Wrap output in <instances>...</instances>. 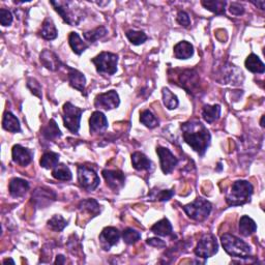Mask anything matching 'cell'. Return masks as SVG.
Wrapping results in <instances>:
<instances>
[{"mask_svg": "<svg viewBox=\"0 0 265 265\" xmlns=\"http://www.w3.org/2000/svg\"><path fill=\"white\" fill-rule=\"evenodd\" d=\"M151 231H153L156 235L160 236H172L173 235V229L172 225L169 222L168 218H163L161 221L156 223L153 227H151Z\"/></svg>", "mask_w": 265, "mask_h": 265, "instance_id": "28", "label": "cell"}, {"mask_svg": "<svg viewBox=\"0 0 265 265\" xmlns=\"http://www.w3.org/2000/svg\"><path fill=\"white\" fill-rule=\"evenodd\" d=\"M132 164L133 167L138 171H148L153 166V163L149 158L144 154L139 153V151L132 155Z\"/></svg>", "mask_w": 265, "mask_h": 265, "instance_id": "22", "label": "cell"}, {"mask_svg": "<svg viewBox=\"0 0 265 265\" xmlns=\"http://www.w3.org/2000/svg\"><path fill=\"white\" fill-rule=\"evenodd\" d=\"M42 135L45 139L49 141H55L62 136L54 119H51L49 124L42 128Z\"/></svg>", "mask_w": 265, "mask_h": 265, "instance_id": "23", "label": "cell"}, {"mask_svg": "<svg viewBox=\"0 0 265 265\" xmlns=\"http://www.w3.org/2000/svg\"><path fill=\"white\" fill-rule=\"evenodd\" d=\"M6 263H12V264H15V261H14L13 259L9 258V259H5V260H3V264H6Z\"/></svg>", "mask_w": 265, "mask_h": 265, "instance_id": "49", "label": "cell"}, {"mask_svg": "<svg viewBox=\"0 0 265 265\" xmlns=\"http://www.w3.org/2000/svg\"><path fill=\"white\" fill-rule=\"evenodd\" d=\"M252 3H253L254 5H256V6H258L260 10H262V11L264 10V4H265V2L263 1V0H262V1H257V2L252 1Z\"/></svg>", "mask_w": 265, "mask_h": 265, "instance_id": "48", "label": "cell"}, {"mask_svg": "<svg viewBox=\"0 0 265 265\" xmlns=\"http://www.w3.org/2000/svg\"><path fill=\"white\" fill-rule=\"evenodd\" d=\"M140 121L148 128H155L158 125V119L156 117L154 113L149 110L141 112Z\"/></svg>", "mask_w": 265, "mask_h": 265, "instance_id": "37", "label": "cell"}, {"mask_svg": "<svg viewBox=\"0 0 265 265\" xmlns=\"http://www.w3.org/2000/svg\"><path fill=\"white\" fill-rule=\"evenodd\" d=\"M229 11L232 15H235V16H240V15H244L245 7L238 2H232L230 4Z\"/></svg>", "mask_w": 265, "mask_h": 265, "instance_id": "45", "label": "cell"}, {"mask_svg": "<svg viewBox=\"0 0 265 265\" xmlns=\"http://www.w3.org/2000/svg\"><path fill=\"white\" fill-rule=\"evenodd\" d=\"M123 238L125 244L134 245L141 238V233L133 228H126L123 232Z\"/></svg>", "mask_w": 265, "mask_h": 265, "instance_id": "40", "label": "cell"}, {"mask_svg": "<svg viewBox=\"0 0 265 265\" xmlns=\"http://www.w3.org/2000/svg\"><path fill=\"white\" fill-rule=\"evenodd\" d=\"M202 5L206 10L217 15H225V7L227 2L224 0H211V1H202Z\"/></svg>", "mask_w": 265, "mask_h": 265, "instance_id": "33", "label": "cell"}, {"mask_svg": "<svg viewBox=\"0 0 265 265\" xmlns=\"http://www.w3.org/2000/svg\"><path fill=\"white\" fill-rule=\"evenodd\" d=\"M194 54V47L187 41L179 42L174 46V56L177 59H188Z\"/></svg>", "mask_w": 265, "mask_h": 265, "instance_id": "21", "label": "cell"}, {"mask_svg": "<svg viewBox=\"0 0 265 265\" xmlns=\"http://www.w3.org/2000/svg\"><path fill=\"white\" fill-rule=\"evenodd\" d=\"M163 102L166 108H168L169 110L176 109L179 104L177 96L172 94L168 88H163Z\"/></svg>", "mask_w": 265, "mask_h": 265, "instance_id": "36", "label": "cell"}, {"mask_svg": "<svg viewBox=\"0 0 265 265\" xmlns=\"http://www.w3.org/2000/svg\"><path fill=\"white\" fill-rule=\"evenodd\" d=\"M263 120H264V116H262V118H261V123H260V124H261V126H262V127H264V125H263Z\"/></svg>", "mask_w": 265, "mask_h": 265, "instance_id": "50", "label": "cell"}, {"mask_svg": "<svg viewBox=\"0 0 265 265\" xmlns=\"http://www.w3.org/2000/svg\"><path fill=\"white\" fill-rule=\"evenodd\" d=\"M156 154L160 157V163H161V169L164 172V174H169L171 173L174 168L177 166L178 160L174 156V155L171 153V151L162 146H157L156 147Z\"/></svg>", "mask_w": 265, "mask_h": 265, "instance_id": "11", "label": "cell"}, {"mask_svg": "<svg viewBox=\"0 0 265 265\" xmlns=\"http://www.w3.org/2000/svg\"><path fill=\"white\" fill-rule=\"evenodd\" d=\"M245 64H246L247 70L255 74H263L265 71L264 63L261 62V59L258 56L254 54V53H252V54H249L248 56Z\"/></svg>", "mask_w": 265, "mask_h": 265, "instance_id": "29", "label": "cell"}, {"mask_svg": "<svg viewBox=\"0 0 265 265\" xmlns=\"http://www.w3.org/2000/svg\"><path fill=\"white\" fill-rule=\"evenodd\" d=\"M59 163V155L55 153H45L40 164L45 169H54Z\"/></svg>", "mask_w": 265, "mask_h": 265, "instance_id": "32", "label": "cell"}, {"mask_svg": "<svg viewBox=\"0 0 265 265\" xmlns=\"http://www.w3.org/2000/svg\"><path fill=\"white\" fill-rule=\"evenodd\" d=\"M174 195V190H162V191H153L149 195V198L151 200H157V201H168L172 198Z\"/></svg>", "mask_w": 265, "mask_h": 265, "instance_id": "41", "label": "cell"}, {"mask_svg": "<svg viewBox=\"0 0 265 265\" xmlns=\"http://www.w3.org/2000/svg\"><path fill=\"white\" fill-rule=\"evenodd\" d=\"M78 181L81 187L88 192L94 191L101 183L96 172L87 166H79L78 167Z\"/></svg>", "mask_w": 265, "mask_h": 265, "instance_id": "9", "label": "cell"}, {"mask_svg": "<svg viewBox=\"0 0 265 265\" xmlns=\"http://www.w3.org/2000/svg\"><path fill=\"white\" fill-rule=\"evenodd\" d=\"M218 244L216 236L214 234H204V235L200 238L199 242L197 244L194 253L196 256L200 257V258L207 259L210 257L215 256L218 253Z\"/></svg>", "mask_w": 265, "mask_h": 265, "instance_id": "7", "label": "cell"}, {"mask_svg": "<svg viewBox=\"0 0 265 265\" xmlns=\"http://www.w3.org/2000/svg\"><path fill=\"white\" fill-rule=\"evenodd\" d=\"M82 113V109L76 107L70 102L63 105V124L71 133L78 134Z\"/></svg>", "mask_w": 265, "mask_h": 265, "instance_id": "8", "label": "cell"}, {"mask_svg": "<svg viewBox=\"0 0 265 265\" xmlns=\"http://www.w3.org/2000/svg\"><path fill=\"white\" fill-rule=\"evenodd\" d=\"M119 95L115 90H110V92H107L105 94H100L96 95L94 100L95 107L104 110L116 109L119 106Z\"/></svg>", "mask_w": 265, "mask_h": 265, "instance_id": "10", "label": "cell"}, {"mask_svg": "<svg viewBox=\"0 0 265 265\" xmlns=\"http://www.w3.org/2000/svg\"><path fill=\"white\" fill-rule=\"evenodd\" d=\"M221 242L226 253L235 258L248 259L252 255L251 247L246 241L232 234L225 233L221 237Z\"/></svg>", "mask_w": 265, "mask_h": 265, "instance_id": "2", "label": "cell"}, {"mask_svg": "<svg viewBox=\"0 0 265 265\" xmlns=\"http://www.w3.org/2000/svg\"><path fill=\"white\" fill-rule=\"evenodd\" d=\"M65 67L69 71V74H67V78H69V82L70 85L79 90V92L83 93L85 89V85H86V78L85 76L83 75L81 72H79L78 70H75L73 67H70L69 65H65Z\"/></svg>", "mask_w": 265, "mask_h": 265, "instance_id": "19", "label": "cell"}, {"mask_svg": "<svg viewBox=\"0 0 265 265\" xmlns=\"http://www.w3.org/2000/svg\"><path fill=\"white\" fill-rule=\"evenodd\" d=\"M106 34H107V29H106L104 26H100L94 30H90V31L84 32L83 33V36H84V39L89 44H94L96 41L101 40L102 37H104Z\"/></svg>", "mask_w": 265, "mask_h": 265, "instance_id": "35", "label": "cell"}, {"mask_svg": "<svg viewBox=\"0 0 265 265\" xmlns=\"http://www.w3.org/2000/svg\"><path fill=\"white\" fill-rule=\"evenodd\" d=\"M40 34L43 39L47 40V41H52V40L56 39L57 35H58V31H57V29L54 25V22L52 21V19L47 18L43 22Z\"/></svg>", "mask_w": 265, "mask_h": 265, "instance_id": "24", "label": "cell"}, {"mask_svg": "<svg viewBox=\"0 0 265 265\" xmlns=\"http://www.w3.org/2000/svg\"><path fill=\"white\" fill-rule=\"evenodd\" d=\"M181 131L187 144L190 145L200 156L205 154L211 139L210 133L205 125L198 120H190L181 125Z\"/></svg>", "mask_w": 265, "mask_h": 265, "instance_id": "1", "label": "cell"}, {"mask_svg": "<svg viewBox=\"0 0 265 265\" xmlns=\"http://www.w3.org/2000/svg\"><path fill=\"white\" fill-rule=\"evenodd\" d=\"M52 176L60 181H69L73 177L70 168L67 167V166H65L64 164L57 165L52 171Z\"/></svg>", "mask_w": 265, "mask_h": 265, "instance_id": "31", "label": "cell"}, {"mask_svg": "<svg viewBox=\"0 0 265 265\" xmlns=\"http://www.w3.org/2000/svg\"><path fill=\"white\" fill-rule=\"evenodd\" d=\"M103 176L107 183V186L113 191H119L125 186V174L119 170H104Z\"/></svg>", "mask_w": 265, "mask_h": 265, "instance_id": "13", "label": "cell"}, {"mask_svg": "<svg viewBox=\"0 0 265 265\" xmlns=\"http://www.w3.org/2000/svg\"><path fill=\"white\" fill-rule=\"evenodd\" d=\"M79 208L83 211H87V213L89 215H92L93 217H95L96 215L101 213L100 205H98V203L94 199H87L81 201Z\"/></svg>", "mask_w": 265, "mask_h": 265, "instance_id": "34", "label": "cell"}, {"mask_svg": "<svg viewBox=\"0 0 265 265\" xmlns=\"http://www.w3.org/2000/svg\"><path fill=\"white\" fill-rule=\"evenodd\" d=\"M177 22L178 23L181 25V26H184V27H188L191 25V19H190V16H188V14L184 12V11H180L178 12L177 14V18H176Z\"/></svg>", "mask_w": 265, "mask_h": 265, "instance_id": "44", "label": "cell"}, {"mask_svg": "<svg viewBox=\"0 0 265 265\" xmlns=\"http://www.w3.org/2000/svg\"><path fill=\"white\" fill-rule=\"evenodd\" d=\"M27 87L30 89V92H31V94H33L37 97H42V87H41V84L35 79L29 78L28 81H27Z\"/></svg>", "mask_w": 265, "mask_h": 265, "instance_id": "42", "label": "cell"}, {"mask_svg": "<svg viewBox=\"0 0 265 265\" xmlns=\"http://www.w3.org/2000/svg\"><path fill=\"white\" fill-rule=\"evenodd\" d=\"M12 156L15 164L22 166V167H25V166L32 162L33 154L30 149L25 148L20 144H17L12 149Z\"/></svg>", "mask_w": 265, "mask_h": 265, "instance_id": "14", "label": "cell"}, {"mask_svg": "<svg viewBox=\"0 0 265 265\" xmlns=\"http://www.w3.org/2000/svg\"><path fill=\"white\" fill-rule=\"evenodd\" d=\"M96 72L103 75H114L117 71L118 56L111 52H102L92 59Z\"/></svg>", "mask_w": 265, "mask_h": 265, "instance_id": "5", "label": "cell"}, {"mask_svg": "<svg viewBox=\"0 0 265 265\" xmlns=\"http://www.w3.org/2000/svg\"><path fill=\"white\" fill-rule=\"evenodd\" d=\"M2 127L5 131L11 133L21 132V125L18 118L15 116L12 112H5L2 119Z\"/></svg>", "mask_w": 265, "mask_h": 265, "instance_id": "27", "label": "cell"}, {"mask_svg": "<svg viewBox=\"0 0 265 265\" xmlns=\"http://www.w3.org/2000/svg\"><path fill=\"white\" fill-rule=\"evenodd\" d=\"M69 44L73 50L74 53H76L77 55H81L83 52L87 50L89 47V45L86 44L85 42H83V40L80 37V35L77 32H71L69 35Z\"/></svg>", "mask_w": 265, "mask_h": 265, "instance_id": "30", "label": "cell"}, {"mask_svg": "<svg viewBox=\"0 0 265 265\" xmlns=\"http://www.w3.org/2000/svg\"><path fill=\"white\" fill-rule=\"evenodd\" d=\"M9 190L14 198H20V197H23L29 190V183L22 178H13L10 183Z\"/></svg>", "mask_w": 265, "mask_h": 265, "instance_id": "20", "label": "cell"}, {"mask_svg": "<svg viewBox=\"0 0 265 265\" xmlns=\"http://www.w3.org/2000/svg\"><path fill=\"white\" fill-rule=\"evenodd\" d=\"M56 199V194L46 187H37L32 194V201L39 207H46Z\"/></svg>", "mask_w": 265, "mask_h": 265, "instance_id": "16", "label": "cell"}, {"mask_svg": "<svg viewBox=\"0 0 265 265\" xmlns=\"http://www.w3.org/2000/svg\"><path fill=\"white\" fill-rule=\"evenodd\" d=\"M13 15L10 11L1 9L0 10V23L2 26H10L13 23Z\"/></svg>", "mask_w": 265, "mask_h": 265, "instance_id": "43", "label": "cell"}, {"mask_svg": "<svg viewBox=\"0 0 265 265\" xmlns=\"http://www.w3.org/2000/svg\"><path fill=\"white\" fill-rule=\"evenodd\" d=\"M147 245L151 247H156V248H165L166 247V242L160 238H148L147 239Z\"/></svg>", "mask_w": 265, "mask_h": 265, "instance_id": "46", "label": "cell"}, {"mask_svg": "<svg viewBox=\"0 0 265 265\" xmlns=\"http://www.w3.org/2000/svg\"><path fill=\"white\" fill-rule=\"evenodd\" d=\"M90 133L93 134H103L108 128L107 117L101 111L94 112L89 119Z\"/></svg>", "mask_w": 265, "mask_h": 265, "instance_id": "17", "label": "cell"}, {"mask_svg": "<svg viewBox=\"0 0 265 265\" xmlns=\"http://www.w3.org/2000/svg\"><path fill=\"white\" fill-rule=\"evenodd\" d=\"M257 230V225L253 219L248 216H242L239 219V233L242 236L248 237L252 235Z\"/></svg>", "mask_w": 265, "mask_h": 265, "instance_id": "26", "label": "cell"}, {"mask_svg": "<svg viewBox=\"0 0 265 265\" xmlns=\"http://www.w3.org/2000/svg\"><path fill=\"white\" fill-rule=\"evenodd\" d=\"M55 264H64L65 263V257L63 255H58L56 257V260L54 262Z\"/></svg>", "mask_w": 265, "mask_h": 265, "instance_id": "47", "label": "cell"}, {"mask_svg": "<svg viewBox=\"0 0 265 265\" xmlns=\"http://www.w3.org/2000/svg\"><path fill=\"white\" fill-rule=\"evenodd\" d=\"M127 40L130 41L135 46L145 43L147 40V35L143 31H136V30H128L125 33Z\"/></svg>", "mask_w": 265, "mask_h": 265, "instance_id": "39", "label": "cell"}, {"mask_svg": "<svg viewBox=\"0 0 265 265\" xmlns=\"http://www.w3.org/2000/svg\"><path fill=\"white\" fill-rule=\"evenodd\" d=\"M211 204L203 198H197L194 202L187 204L183 207L187 216L197 222H203L210 215Z\"/></svg>", "mask_w": 265, "mask_h": 265, "instance_id": "6", "label": "cell"}, {"mask_svg": "<svg viewBox=\"0 0 265 265\" xmlns=\"http://www.w3.org/2000/svg\"><path fill=\"white\" fill-rule=\"evenodd\" d=\"M40 60H41L42 64L46 67V69H48L52 72L58 71L62 65V62H60L59 57L55 54V53L52 52L51 50H47V49H45L41 53Z\"/></svg>", "mask_w": 265, "mask_h": 265, "instance_id": "18", "label": "cell"}, {"mask_svg": "<svg viewBox=\"0 0 265 265\" xmlns=\"http://www.w3.org/2000/svg\"><path fill=\"white\" fill-rule=\"evenodd\" d=\"M178 82L181 83L180 86L185 88L187 93H194L199 84L198 74L193 70H185L178 75Z\"/></svg>", "mask_w": 265, "mask_h": 265, "instance_id": "15", "label": "cell"}, {"mask_svg": "<svg viewBox=\"0 0 265 265\" xmlns=\"http://www.w3.org/2000/svg\"><path fill=\"white\" fill-rule=\"evenodd\" d=\"M221 116V106L205 105L202 110V117L207 124H213Z\"/></svg>", "mask_w": 265, "mask_h": 265, "instance_id": "25", "label": "cell"}, {"mask_svg": "<svg viewBox=\"0 0 265 265\" xmlns=\"http://www.w3.org/2000/svg\"><path fill=\"white\" fill-rule=\"evenodd\" d=\"M50 3L54 6L55 11L62 16L65 23L71 26L78 25L83 18L81 10L73 1H50Z\"/></svg>", "mask_w": 265, "mask_h": 265, "instance_id": "4", "label": "cell"}, {"mask_svg": "<svg viewBox=\"0 0 265 265\" xmlns=\"http://www.w3.org/2000/svg\"><path fill=\"white\" fill-rule=\"evenodd\" d=\"M121 236V234L117 228L114 227H106V228L100 234V242L101 247L105 251L109 249L118 244V240Z\"/></svg>", "mask_w": 265, "mask_h": 265, "instance_id": "12", "label": "cell"}, {"mask_svg": "<svg viewBox=\"0 0 265 265\" xmlns=\"http://www.w3.org/2000/svg\"><path fill=\"white\" fill-rule=\"evenodd\" d=\"M253 186L247 180H237L233 183L230 191L226 195V201L230 206L246 204L253 194Z\"/></svg>", "mask_w": 265, "mask_h": 265, "instance_id": "3", "label": "cell"}, {"mask_svg": "<svg viewBox=\"0 0 265 265\" xmlns=\"http://www.w3.org/2000/svg\"><path fill=\"white\" fill-rule=\"evenodd\" d=\"M66 226H67V222L62 216H59V215H55L48 221L49 228L53 231H56V232L62 231Z\"/></svg>", "mask_w": 265, "mask_h": 265, "instance_id": "38", "label": "cell"}]
</instances>
